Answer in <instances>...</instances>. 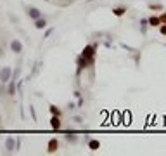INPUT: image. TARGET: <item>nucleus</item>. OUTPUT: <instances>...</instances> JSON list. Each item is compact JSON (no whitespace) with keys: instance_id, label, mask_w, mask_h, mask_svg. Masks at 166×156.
<instances>
[{"instance_id":"obj_3","label":"nucleus","mask_w":166,"mask_h":156,"mask_svg":"<svg viewBox=\"0 0 166 156\" xmlns=\"http://www.w3.org/2000/svg\"><path fill=\"white\" fill-rule=\"evenodd\" d=\"M57 151H59V141H57V137H54V139H50L47 144V153L48 154H54V153H57Z\"/></svg>"},{"instance_id":"obj_8","label":"nucleus","mask_w":166,"mask_h":156,"mask_svg":"<svg viewBox=\"0 0 166 156\" xmlns=\"http://www.w3.org/2000/svg\"><path fill=\"white\" fill-rule=\"evenodd\" d=\"M87 142H88V149H90V151H97V149L101 147V142H99L97 139H88Z\"/></svg>"},{"instance_id":"obj_24","label":"nucleus","mask_w":166,"mask_h":156,"mask_svg":"<svg viewBox=\"0 0 166 156\" xmlns=\"http://www.w3.org/2000/svg\"><path fill=\"white\" fill-rule=\"evenodd\" d=\"M88 2H93V0H88Z\"/></svg>"},{"instance_id":"obj_14","label":"nucleus","mask_w":166,"mask_h":156,"mask_svg":"<svg viewBox=\"0 0 166 156\" xmlns=\"http://www.w3.org/2000/svg\"><path fill=\"white\" fill-rule=\"evenodd\" d=\"M74 0H56V4L59 5V7H66V5H71Z\"/></svg>"},{"instance_id":"obj_6","label":"nucleus","mask_w":166,"mask_h":156,"mask_svg":"<svg viewBox=\"0 0 166 156\" xmlns=\"http://www.w3.org/2000/svg\"><path fill=\"white\" fill-rule=\"evenodd\" d=\"M5 149H7V153H14V151H16V139H14V137H7V139H5Z\"/></svg>"},{"instance_id":"obj_2","label":"nucleus","mask_w":166,"mask_h":156,"mask_svg":"<svg viewBox=\"0 0 166 156\" xmlns=\"http://www.w3.org/2000/svg\"><path fill=\"white\" fill-rule=\"evenodd\" d=\"M81 56L87 59H95V45H85L81 50Z\"/></svg>"},{"instance_id":"obj_19","label":"nucleus","mask_w":166,"mask_h":156,"mask_svg":"<svg viewBox=\"0 0 166 156\" xmlns=\"http://www.w3.org/2000/svg\"><path fill=\"white\" fill-rule=\"evenodd\" d=\"M30 115H31V118H33V121H36V111L33 106H30Z\"/></svg>"},{"instance_id":"obj_16","label":"nucleus","mask_w":166,"mask_h":156,"mask_svg":"<svg viewBox=\"0 0 166 156\" xmlns=\"http://www.w3.org/2000/svg\"><path fill=\"white\" fill-rule=\"evenodd\" d=\"M66 141H68V142H71V144H76V142H78V137H76V135L68 134V135H66Z\"/></svg>"},{"instance_id":"obj_21","label":"nucleus","mask_w":166,"mask_h":156,"mask_svg":"<svg viewBox=\"0 0 166 156\" xmlns=\"http://www.w3.org/2000/svg\"><path fill=\"white\" fill-rule=\"evenodd\" d=\"M159 21H161L163 24H166V12H164V14H161V16H159Z\"/></svg>"},{"instance_id":"obj_20","label":"nucleus","mask_w":166,"mask_h":156,"mask_svg":"<svg viewBox=\"0 0 166 156\" xmlns=\"http://www.w3.org/2000/svg\"><path fill=\"white\" fill-rule=\"evenodd\" d=\"M52 33H54V28H48V30L44 33V40H45V38H48V37H50Z\"/></svg>"},{"instance_id":"obj_7","label":"nucleus","mask_w":166,"mask_h":156,"mask_svg":"<svg viewBox=\"0 0 166 156\" xmlns=\"http://www.w3.org/2000/svg\"><path fill=\"white\" fill-rule=\"evenodd\" d=\"M50 127H52L54 130H61L62 128V123H61V116H54L50 118Z\"/></svg>"},{"instance_id":"obj_25","label":"nucleus","mask_w":166,"mask_h":156,"mask_svg":"<svg viewBox=\"0 0 166 156\" xmlns=\"http://www.w3.org/2000/svg\"><path fill=\"white\" fill-rule=\"evenodd\" d=\"M45 2H50V0H45Z\"/></svg>"},{"instance_id":"obj_1","label":"nucleus","mask_w":166,"mask_h":156,"mask_svg":"<svg viewBox=\"0 0 166 156\" xmlns=\"http://www.w3.org/2000/svg\"><path fill=\"white\" fill-rule=\"evenodd\" d=\"M10 76H12V68H10V66H4L2 71H0V82L7 83L10 80Z\"/></svg>"},{"instance_id":"obj_11","label":"nucleus","mask_w":166,"mask_h":156,"mask_svg":"<svg viewBox=\"0 0 166 156\" xmlns=\"http://www.w3.org/2000/svg\"><path fill=\"white\" fill-rule=\"evenodd\" d=\"M48 111L52 113L54 116H61V115H62V109H61V108H57L56 104H50V106H48Z\"/></svg>"},{"instance_id":"obj_4","label":"nucleus","mask_w":166,"mask_h":156,"mask_svg":"<svg viewBox=\"0 0 166 156\" xmlns=\"http://www.w3.org/2000/svg\"><path fill=\"white\" fill-rule=\"evenodd\" d=\"M10 50H12L14 54H21L23 52V43L19 42L18 38H14L12 42H10Z\"/></svg>"},{"instance_id":"obj_9","label":"nucleus","mask_w":166,"mask_h":156,"mask_svg":"<svg viewBox=\"0 0 166 156\" xmlns=\"http://www.w3.org/2000/svg\"><path fill=\"white\" fill-rule=\"evenodd\" d=\"M7 92H9L10 97H14V95H16V80H12V78L9 80V87H7Z\"/></svg>"},{"instance_id":"obj_10","label":"nucleus","mask_w":166,"mask_h":156,"mask_svg":"<svg viewBox=\"0 0 166 156\" xmlns=\"http://www.w3.org/2000/svg\"><path fill=\"white\" fill-rule=\"evenodd\" d=\"M35 28H38V30H44V28H47V19H42V17H38V19H35Z\"/></svg>"},{"instance_id":"obj_18","label":"nucleus","mask_w":166,"mask_h":156,"mask_svg":"<svg viewBox=\"0 0 166 156\" xmlns=\"http://www.w3.org/2000/svg\"><path fill=\"white\" fill-rule=\"evenodd\" d=\"M149 9H152V11H154V9H156V11H161L163 5L161 4H149Z\"/></svg>"},{"instance_id":"obj_12","label":"nucleus","mask_w":166,"mask_h":156,"mask_svg":"<svg viewBox=\"0 0 166 156\" xmlns=\"http://www.w3.org/2000/svg\"><path fill=\"white\" fill-rule=\"evenodd\" d=\"M113 14H114V16H118V17L125 16V14H127V7H114Z\"/></svg>"},{"instance_id":"obj_5","label":"nucleus","mask_w":166,"mask_h":156,"mask_svg":"<svg viewBox=\"0 0 166 156\" xmlns=\"http://www.w3.org/2000/svg\"><path fill=\"white\" fill-rule=\"evenodd\" d=\"M26 14L35 21V19H38V17H42V12H40V9H36V7H28L26 9Z\"/></svg>"},{"instance_id":"obj_23","label":"nucleus","mask_w":166,"mask_h":156,"mask_svg":"<svg viewBox=\"0 0 166 156\" xmlns=\"http://www.w3.org/2000/svg\"><path fill=\"white\" fill-rule=\"evenodd\" d=\"M159 31H161V35H166V24H163L161 28H159Z\"/></svg>"},{"instance_id":"obj_13","label":"nucleus","mask_w":166,"mask_h":156,"mask_svg":"<svg viewBox=\"0 0 166 156\" xmlns=\"http://www.w3.org/2000/svg\"><path fill=\"white\" fill-rule=\"evenodd\" d=\"M147 23H149L151 26H159V24H161V21H159V17H157V16L149 17V19H147Z\"/></svg>"},{"instance_id":"obj_22","label":"nucleus","mask_w":166,"mask_h":156,"mask_svg":"<svg viewBox=\"0 0 166 156\" xmlns=\"http://www.w3.org/2000/svg\"><path fill=\"white\" fill-rule=\"evenodd\" d=\"M73 121H76V123H81L83 118H81V116H74V118H73Z\"/></svg>"},{"instance_id":"obj_17","label":"nucleus","mask_w":166,"mask_h":156,"mask_svg":"<svg viewBox=\"0 0 166 156\" xmlns=\"http://www.w3.org/2000/svg\"><path fill=\"white\" fill-rule=\"evenodd\" d=\"M147 26H149L147 19H142V21H140V30H142V33H145V31H147Z\"/></svg>"},{"instance_id":"obj_15","label":"nucleus","mask_w":166,"mask_h":156,"mask_svg":"<svg viewBox=\"0 0 166 156\" xmlns=\"http://www.w3.org/2000/svg\"><path fill=\"white\" fill-rule=\"evenodd\" d=\"M19 75H21V64H19L16 69H12V76H10V78H12V80H18Z\"/></svg>"}]
</instances>
